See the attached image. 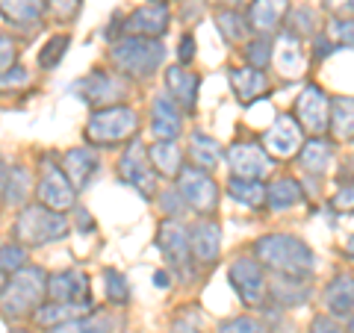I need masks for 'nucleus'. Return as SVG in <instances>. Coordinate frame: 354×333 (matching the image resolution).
<instances>
[{"label": "nucleus", "mask_w": 354, "mask_h": 333, "mask_svg": "<svg viewBox=\"0 0 354 333\" xmlns=\"http://www.w3.org/2000/svg\"><path fill=\"white\" fill-rule=\"evenodd\" d=\"M304 204V186L295 177H278L266 186V207L281 213V209H292Z\"/></svg>", "instance_id": "obj_25"}, {"label": "nucleus", "mask_w": 354, "mask_h": 333, "mask_svg": "<svg viewBox=\"0 0 354 333\" xmlns=\"http://www.w3.org/2000/svg\"><path fill=\"white\" fill-rule=\"evenodd\" d=\"M109 59L124 80H148V77L165 62V48L160 39L124 36L113 44Z\"/></svg>", "instance_id": "obj_5"}, {"label": "nucleus", "mask_w": 354, "mask_h": 333, "mask_svg": "<svg viewBox=\"0 0 354 333\" xmlns=\"http://www.w3.org/2000/svg\"><path fill=\"white\" fill-rule=\"evenodd\" d=\"M325 307H328V316L334 318L354 313V274H337L325 286Z\"/></svg>", "instance_id": "obj_23"}, {"label": "nucleus", "mask_w": 354, "mask_h": 333, "mask_svg": "<svg viewBox=\"0 0 354 333\" xmlns=\"http://www.w3.org/2000/svg\"><path fill=\"white\" fill-rule=\"evenodd\" d=\"M295 121L310 136H325L330 124V97L322 86H304L295 101Z\"/></svg>", "instance_id": "obj_10"}, {"label": "nucleus", "mask_w": 354, "mask_h": 333, "mask_svg": "<svg viewBox=\"0 0 354 333\" xmlns=\"http://www.w3.org/2000/svg\"><path fill=\"white\" fill-rule=\"evenodd\" d=\"M186 207V201L180 198V192L177 189H169V192L162 195V209H165V218H177L180 216V209Z\"/></svg>", "instance_id": "obj_48"}, {"label": "nucleus", "mask_w": 354, "mask_h": 333, "mask_svg": "<svg viewBox=\"0 0 354 333\" xmlns=\"http://www.w3.org/2000/svg\"><path fill=\"white\" fill-rule=\"evenodd\" d=\"M27 265V245H21V242L9 239L0 245V272H3L6 277L21 272Z\"/></svg>", "instance_id": "obj_39"}, {"label": "nucleus", "mask_w": 354, "mask_h": 333, "mask_svg": "<svg viewBox=\"0 0 354 333\" xmlns=\"http://www.w3.org/2000/svg\"><path fill=\"white\" fill-rule=\"evenodd\" d=\"M227 280L245 307H257V304H263V298L269 295V280H266L263 265L251 257H236L230 263Z\"/></svg>", "instance_id": "obj_9"}, {"label": "nucleus", "mask_w": 354, "mask_h": 333, "mask_svg": "<svg viewBox=\"0 0 354 333\" xmlns=\"http://www.w3.org/2000/svg\"><path fill=\"white\" fill-rule=\"evenodd\" d=\"M225 192H227L230 201H236V204L248 207V209H260L266 204V186H263V180H245V177H234V174H230Z\"/></svg>", "instance_id": "obj_32"}, {"label": "nucleus", "mask_w": 354, "mask_h": 333, "mask_svg": "<svg viewBox=\"0 0 354 333\" xmlns=\"http://www.w3.org/2000/svg\"><path fill=\"white\" fill-rule=\"evenodd\" d=\"M71 233V221L65 213L44 207V204H27L21 207V213L12 225V236L15 242L27 248H41L50 242H62Z\"/></svg>", "instance_id": "obj_3"}, {"label": "nucleus", "mask_w": 354, "mask_h": 333, "mask_svg": "<svg viewBox=\"0 0 354 333\" xmlns=\"http://www.w3.org/2000/svg\"><path fill=\"white\" fill-rule=\"evenodd\" d=\"M118 177L124 180L127 186H133L142 198H153L157 195V171L148 160V148L142 142L133 139L127 151L121 153L118 160Z\"/></svg>", "instance_id": "obj_8"}, {"label": "nucleus", "mask_w": 354, "mask_h": 333, "mask_svg": "<svg viewBox=\"0 0 354 333\" xmlns=\"http://www.w3.org/2000/svg\"><path fill=\"white\" fill-rule=\"evenodd\" d=\"M316 27H319V21H316V15H313V9H298V12L292 15L290 32L298 39V36H307V32H313Z\"/></svg>", "instance_id": "obj_44"}, {"label": "nucleus", "mask_w": 354, "mask_h": 333, "mask_svg": "<svg viewBox=\"0 0 354 333\" xmlns=\"http://www.w3.org/2000/svg\"><path fill=\"white\" fill-rule=\"evenodd\" d=\"M80 6H83V0H44V9H50V15L57 18V21L77 18Z\"/></svg>", "instance_id": "obj_43"}, {"label": "nucleus", "mask_w": 354, "mask_h": 333, "mask_svg": "<svg viewBox=\"0 0 354 333\" xmlns=\"http://www.w3.org/2000/svg\"><path fill=\"white\" fill-rule=\"evenodd\" d=\"M342 257H346L348 263H354V236L346 242V245H342Z\"/></svg>", "instance_id": "obj_55"}, {"label": "nucleus", "mask_w": 354, "mask_h": 333, "mask_svg": "<svg viewBox=\"0 0 354 333\" xmlns=\"http://www.w3.org/2000/svg\"><path fill=\"white\" fill-rule=\"evenodd\" d=\"M36 198L39 204L57 209V213H65V209H71L77 204V189L71 186V180L65 177L59 165H44L36 183Z\"/></svg>", "instance_id": "obj_15"}, {"label": "nucleus", "mask_w": 354, "mask_h": 333, "mask_svg": "<svg viewBox=\"0 0 354 333\" xmlns=\"http://www.w3.org/2000/svg\"><path fill=\"white\" fill-rule=\"evenodd\" d=\"M325 6L330 9V12H342V9L351 6V0H325Z\"/></svg>", "instance_id": "obj_54"}, {"label": "nucleus", "mask_w": 354, "mask_h": 333, "mask_svg": "<svg viewBox=\"0 0 354 333\" xmlns=\"http://www.w3.org/2000/svg\"><path fill=\"white\" fill-rule=\"evenodd\" d=\"M15 59H18V48L9 36H0V74H6L9 68H15Z\"/></svg>", "instance_id": "obj_45"}, {"label": "nucleus", "mask_w": 354, "mask_h": 333, "mask_svg": "<svg viewBox=\"0 0 354 333\" xmlns=\"http://www.w3.org/2000/svg\"><path fill=\"white\" fill-rule=\"evenodd\" d=\"M307 333H346V330H342V325H339V321L334 318V316H316L313 321H310V330Z\"/></svg>", "instance_id": "obj_47"}, {"label": "nucleus", "mask_w": 354, "mask_h": 333, "mask_svg": "<svg viewBox=\"0 0 354 333\" xmlns=\"http://www.w3.org/2000/svg\"><path fill=\"white\" fill-rule=\"evenodd\" d=\"M104 295L115 307H124L130 301V283L118 269H104Z\"/></svg>", "instance_id": "obj_37"}, {"label": "nucleus", "mask_w": 354, "mask_h": 333, "mask_svg": "<svg viewBox=\"0 0 354 333\" xmlns=\"http://www.w3.org/2000/svg\"><path fill=\"white\" fill-rule=\"evenodd\" d=\"M216 27L227 41H245L248 32H251L248 18H242L239 12H234V9H218L216 12Z\"/></svg>", "instance_id": "obj_36"}, {"label": "nucleus", "mask_w": 354, "mask_h": 333, "mask_svg": "<svg viewBox=\"0 0 354 333\" xmlns=\"http://www.w3.org/2000/svg\"><path fill=\"white\" fill-rule=\"evenodd\" d=\"M68 44H71L68 32H62V36H53V39L41 48L39 65H41V68H57V65L62 62V57H65V50H68Z\"/></svg>", "instance_id": "obj_40"}, {"label": "nucleus", "mask_w": 354, "mask_h": 333, "mask_svg": "<svg viewBox=\"0 0 354 333\" xmlns=\"http://www.w3.org/2000/svg\"><path fill=\"white\" fill-rule=\"evenodd\" d=\"M189 251L198 265L218 263L221 254V225L216 218H198L189 227Z\"/></svg>", "instance_id": "obj_17"}, {"label": "nucleus", "mask_w": 354, "mask_h": 333, "mask_svg": "<svg viewBox=\"0 0 354 333\" xmlns=\"http://www.w3.org/2000/svg\"><path fill=\"white\" fill-rule=\"evenodd\" d=\"M139 133V115L136 109H130L124 104L95 109L86 121L83 136L92 148H118L124 142H133Z\"/></svg>", "instance_id": "obj_4"}, {"label": "nucleus", "mask_w": 354, "mask_h": 333, "mask_svg": "<svg viewBox=\"0 0 354 333\" xmlns=\"http://www.w3.org/2000/svg\"><path fill=\"white\" fill-rule=\"evenodd\" d=\"M169 21H171V12L169 6L157 0V3H145L139 9H133L124 21V36H139V39H162L169 32Z\"/></svg>", "instance_id": "obj_16"}, {"label": "nucleus", "mask_w": 354, "mask_h": 333, "mask_svg": "<svg viewBox=\"0 0 354 333\" xmlns=\"http://www.w3.org/2000/svg\"><path fill=\"white\" fill-rule=\"evenodd\" d=\"M6 280H9V277H6L3 272H0V295H3V289H6Z\"/></svg>", "instance_id": "obj_56"}, {"label": "nucleus", "mask_w": 354, "mask_h": 333, "mask_svg": "<svg viewBox=\"0 0 354 333\" xmlns=\"http://www.w3.org/2000/svg\"><path fill=\"white\" fill-rule=\"evenodd\" d=\"M189 157L195 162V169L213 171V169H218V162H221V145H218L213 136H207V133L195 130L192 136H189Z\"/></svg>", "instance_id": "obj_33"}, {"label": "nucleus", "mask_w": 354, "mask_h": 333, "mask_svg": "<svg viewBox=\"0 0 354 333\" xmlns=\"http://www.w3.org/2000/svg\"><path fill=\"white\" fill-rule=\"evenodd\" d=\"M242 53H245V62L251 65V68L263 71L266 65H272V59H274V44H272L269 36H257V39H248Z\"/></svg>", "instance_id": "obj_38"}, {"label": "nucleus", "mask_w": 354, "mask_h": 333, "mask_svg": "<svg viewBox=\"0 0 354 333\" xmlns=\"http://www.w3.org/2000/svg\"><path fill=\"white\" fill-rule=\"evenodd\" d=\"M227 165L234 177H245V180H263L272 171V157L266 153L257 142H234L227 148Z\"/></svg>", "instance_id": "obj_14"}, {"label": "nucleus", "mask_w": 354, "mask_h": 333, "mask_svg": "<svg viewBox=\"0 0 354 333\" xmlns=\"http://www.w3.org/2000/svg\"><path fill=\"white\" fill-rule=\"evenodd\" d=\"M325 36L334 44H342V48H354V18H337Z\"/></svg>", "instance_id": "obj_42"}, {"label": "nucleus", "mask_w": 354, "mask_h": 333, "mask_svg": "<svg viewBox=\"0 0 354 333\" xmlns=\"http://www.w3.org/2000/svg\"><path fill=\"white\" fill-rule=\"evenodd\" d=\"M266 86H269L266 74L257 71V68H251V65H242V68L230 71V88H234V95L239 97L242 104L257 101V95L266 92Z\"/></svg>", "instance_id": "obj_29"}, {"label": "nucleus", "mask_w": 354, "mask_h": 333, "mask_svg": "<svg viewBox=\"0 0 354 333\" xmlns=\"http://www.w3.org/2000/svg\"><path fill=\"white\" fill-rule=\"evenodd\" d=\"M32 192V174L24 165H9L3 186H0V201L3 207H27V198Z\"/></svg>", "instance_id": "obj_24"}, {"label": "nucleus", "mask_w": 354, "mask_h": 333, "mask_svg": "<svg viewBox=\"0 0 354 333\" xmlns=\"http://www.w3.org/2000/svg\"><path fill=\"white\" fill-rule=\"evenodd\" d=\"M153 283H157L160 289H169V272H165V269H157V272H153Z\"/></svg>", "instance_id": "obj_53"}, {"label": "nucleus", "mask_w": 354, "mask_h": 333, "mask_svg": "<svg viewBox=\"0 0 354 333\" xmlns=\"http://www.w3.org/2000/svg\"><path fill=\"white\" fill-rule=\"evenodd\" d=\"M307 65V57H304V48L292 32H283V36L274 41V68H278L283 77H301Z\"/></svg>", "instance_id": "obj_22"}, {"label": "nucleus", "mask_w": 354, "mask_h": 333, "mask_svg": "<svg viewBox=\"0 0 354 333\" xmlns=\"http://www.w3.org/2000/svg\"><path fill=\"white\" fill-rule=\"evenodd\" d=\"M86 313H92V307L44 301V304H41V307L36 310V316H32V321H36L39 327L50 330V327H57V325H65V321H71V318H80V316H86Z\"/></svg>", "instance_id": "obj_31"}, {"label": "nucleus", "mask_w": 354, "mask_h": 333, "mask_svg": "<svg viewBox=\"0 0 354 333\" xmlns=\"http://www.w3.org/2000/svg\"><path fill=\"white\" fill-rule=\"evenodd\" d=\"M330 136L337 142H354V97H330Z\"/></svg>", "instance_id": "obj_30"}, {"label": "nucleus", "mask_w": 354, "mask_h": 333, "mask_svg": "<svg viewBox=\"0 0 354 333\" xmlns=\"http://www.w3.org/2000/svg\"><path fill=\"white\" fill-rule=\"evenodd\" d=\"M71 95L92 109H106V106H118L127 97V83L121 74L95 68L77 83H71Z\"/></svg>", "instance_id": "obj_6"}, {"label": "nucleus", "mask_w": 354, "mask_h": 333, "mask_svg": "<svg viewBox=\"0 0 354 333\" xmlns=\"http://www.w3.org/2000/svg\"><path fill=\"white\" fill-rule=\"evenodd\" d=\"M177 192H180L186 207L201 216L216 213V207H218V183L213 180L209 171L195 169V165L177 174Z\"/></svg>", "instance_id": "obj_7"}, {"label": "nucleus", "mask_w": 354, "mask_h": 333, "mask_svg": "<svg viewBox=\"0 0 354 333\" xmlns=\"http://www.w3.org/2000/svg\"><path fill=\"white\" fill-rule=\"evenodd\" d=\"M351 6H354V0H351Z\"/></svg>", "instance_id": "obj_60"}, {"label": "nucleus", "mask_w": 354, "mask_h": 333, "mask_svg": "<svg viewBox=\"0 0 354 333\" xmlns=\"http://www.w3.org/2000/svg\"><path fill=\"white\" fill-rule=\"evenodd\" d=\"M286 12H290V0H254L248 9V27L260 36H269L281 27Z\"/></svg>", "instance_id": "obj_21"}, {"label": "nucleus", "mask_w": 354, "mask_h": 333, "mask_svg": "<svg viewBox=\"0 0 354 333\" xmlns=\"http://www.w3.org/2000/svg\"><path fill=\"white\" fill-rule=\"evenodd\" d=\"M113 330H115L113 316L104 313V310H92V313H86L80 318H71L65 325L50 327L48 333H113Z\"/></svg>", "instance_id": "obj_34"}, {"label": "nucleus", "mask_w": 354, "mask_h": 333, "mask_svg": "<svg viewBox=\"0 0 354 333\" xmlns=\"http://www.w3.org/2000/svg\"><path fill=\"white\" fill-rule=\"evenodd\" d=\"M171 333H201V327H198L192 318H177L171 325Z\"/></svg>", "instance_id": "obj_52"}, {"label": "nucleus", "mask_w": 354, "mask_h": 333, "mask_svg": "<svg viewBox=\"0 0 354 333\" xmlns=\"http://www.w3.org/2000/svg\"><path fill=\"white\" fill-rule=\"evenodd\" d=\"M30 80L27 68H21V65H15V68H9L6 74H0V88H15V86H24Z\"/></svg>", "instance_id": "obj_49"}, {"label": "nucleus", "mask_w": 354, "mask_h": 333, "mask_svg": "<svg viewBox=\"0 0 354 333\" xmlns=\"http://www.w3.org/2000/svg\"><path fill=\"white\" fill-rule=\"evenodd\" d=\"M221 3H227V6H239V3H245V0H221Z\"/></svg>", "instance_id": "obj_57"}, {"label": "nucleus", "mask_w": 354, "mask_h": 333, "mask_svg": "<svg viewBox=\"0 0 354 333\" xmlns=\"http://www.w3.org/2000/svg\"><path fill=\"white\" fill-rule=\"evenodd\" d=\"M330 145H328V139L325 136H313V139H307L304 142V148L301 153H298V162H301V169L307 174H319L322 177L328 171V165H330Z\"/></svg>", "instance_id": "obj_35"}, {"label": "nucleus", "mask_w": 354, "mask_h": 333, "mask_svg": "<svg viewBox=\"0 0 354 333\" xmlns=\"http://www.w3.org/2000/svg\"><path fill=\"white\" fill-rule=\"evenodd\" d=\"M183 130V109L169 95H157L151 104V133L157 142H177Z\"/></svg>", "instance_id": "obj_19"}, {"label": "nucleus", "mask_w": 354, "mask_h": 333, "mask_svg": "<svg viewBox=\"0 0 354 333\" xmlns=\"http://www.w3.org/2000/svg\"><path fill=\"white\" fill-rule=\"evenodd\" d=\"M269 295L278 307H301L310 298V286H304V280H295V277H283V274H272L269 280Z\"/></svg>", "instance_id": "obj_26"}, {"label": "nucleus", "mask_w": 354, "mask_h": 333, "mask_svg": "<svg viewBox=\"0 0 354 333\" xmlns=\"http://www.w3.org/2000/svg\"><path fill=\"white\" fill-rule=\"evenodd\" d=\"M218 333H269V327L254 316H234L218 325Z\"/></svg>", "instance_id": "obj_41"}, {"label": "nucleus", "mask_w": 354, "mask_h": 333, "mask_svg": "<svg viewBox=\"0 0 354 333\" xmlns=\"http://www.w3.org/2000/svg\"><path fill=\"white\" fill-rule=\"evenodd\" d=\"M62 171L74 189H86L97 177V171H101V157H97V151L92 145H77L71 151H65Z\"/></svg>", "instance_id": "obj_18"}, {"label": "nucleus", "mask_w": 354, "mask_h": 333, "mask_svg": "<svg viewBox=\"0 0 354 333\" xmlns=\"http://www.w3.org/2000/svg\"><path fill=\"white\" fill-rule=\"evenodd\" d=\"M195 59V39L186 32L180 39V48H177V65H189Z\"/></svg>", "instance_id": "obj_50"}, {"label": "nucleus", "mask_w": 354, "mask_h": 333, "mask_svg": "<svg viewBox=\"0 0 354 333\" xmlns=\"http://www.w3.org/2000/svg\"><path fill=\"white\" fill-rule=\"evenodd\" d=\"M148 160L153 165V171L162 177H174L183 171V148L177 142H153L148 148Z\"/></svg>", "instance_id": "obj_28"}, {"label": "nucleus", "mask_w": 354, "mask_h": 333, "mask_svg": "<svg viewBox=\"0 0 354 333\" xmlns=\"http://www.w3.org/2000/svg\"><path fill=\"white\" fill-rule=\"evenodd\" d=\"M346 333H354V316H351V321H348V327H346Z\"/></svg>", "instance_id": "obj_58"}, {"label": "nucleus", "mask_w": 354, "mask_h": 333, "mask_svg": "<svg viewBox=\"0 0 354 333\" xmlns=\"http://www.w3.org/2000/svg\"><path fill=\"white\" fill-rule=\"evenodd\" d=\"M157 248L165 257V263L171 265L174 272H186L189 269V260H192V251H189V227L183 225L180 218H162L160 227H157Z\"/></svg>", "instance_id": "obj_11"}, {"label": "nucleus", "mask_w": 354, "mask_h": 333, "mask_svg": "<svg viewBox=\"0 0 354 333\" xmlns=\"http://www.w3.org/2000/svg\"><path fill=\"white\" fill-rule=\"evenodd\" d=\"M48 301V274L39 265H24L9 274L6 289L0 295V313L6 321H21L36 316V310Z\"/></svg>", "instance_id": "obj_2"}, {"label": "nucleus", "mask_w": 354, "mask_h": 333, "mask_svg": "<svg viewBox=\"0 0 354 333\" xmlns=\"http://www.w3.org/2000/svg\"><path fill=\"white\" fill-rule=\"evenodd\" d=\"M0 15L9 24L32 30L44 15V0H0Z\"/></svg>", "instance_id": "obj_27"}, {"label": "nucleus", "mask_w": 354, "mask_h": 333, "mask_svg": "<svg viewBox=\"0 0 354 333\" xmlns=\"http://www.w3.org/2000/svg\"><path fill=\"white\" fill-rule=\"evenodd\" d=\"M165 88H169V97L177 106L186 109V113H192L198 88H201V77L186 71L183 65H171V68L165 71Z\"/></svg>", "instance_id": "obj_20"}, {"label": "nucleus", "mask_w": 354, "mask_h": 333, "mask_svg": "<svg viewBox=\"0 0 354 333\" xmlns=\"http://www.w3.org/2000/svg\"><path fill=\"white\" fill-rule=\"evenodd\" d=\"M254 254H257V263L266 265L272 274L307 280L316 272L313 248L301 236H292V233H266L254 242Z\"/></svg>", "instance_id": "obj_1"}, {"label": "nucleus", "mask_w": 354, "mask_h": 333, "mask_svg": "<svg viewBox=\"0 0 354 333\" xmlns=\"http://www.w3.org/2000/svg\"><path fill=\"white\" fill-rule=\"evenodd\" d=\"M74 216H77V230H86V233H92V230H95V221H92V216H88V209H86V207H80Z\"/></svg>", "instance_id": "obj_51"}, {"label": "nucleus", "mask_w": 354, "mask_h": 333, "mask_svg": "<svg viewBox=\"0 0 354 333\" xmlns=\"http://www.w3.org/2000/svg\"><path fill=\"white\" fill-rule=\"evenodd\" d=\"M263 148L269 157L278 160H292L295 153L304 148V130L295 121V115H278L272 121V127L263 133Z\"/></svg>", "instance_id": "obj_12"}, {"label": "nucleus", "mask_w": 354, "mask_h": 333, "mask_svg": "<svg viewBox=\"0 0 354 333\" xmlns=\"http://www.w3.org/2000/svg\"><path fill=\"white\" fill-rule=\"evenodd\" d=\"M48 301L92 307V286L83 269H62L48 274Z\"/></svg>", "instance_id": "obj_13"}, {"label": "nucleus", "mask_w": 354, "mask_h": 333, "mask_svg": "<svg viewBox=\"0 0 354 333\" xmlns=\"http://www.w3.org/2000/svg\"><path fill=\"white\" fill-rule=\"evenodd\" d=\"M330 204H334L337 213H354V183H342Z\"/></svg>", "instance_id": "obj_46"}, {"label": "nucleus", "mask_w": 354, "mask_h": 333, "mask_svg": "<svg viewBox=\"0 0 354 333\" xmlns=\"http://www.w3.org/2000/svg\"><path fill=\"white\" fill-rule=\"evenodd\" d=\"M12 333H32V330H27V327H15Z\"/></svg>", "instance_id": "obj_59"}]
</instances>
